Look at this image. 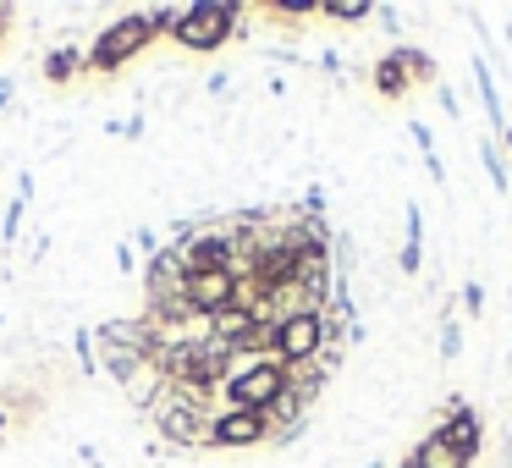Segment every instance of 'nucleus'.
<instances>
[{
	"label": "nucleus",
	"mask_w": 512,
	"mask_h": 468,
	"mask_svg": "<svg viewBox=\"0 0 512 468\" xmlns=\"http://www.w3.org/2000/svg\"><path fill=\"white\" fill-rule=\"evenodd\" d=\"M149 34H155V23H149V17H127V23H116L111 34L94 45V67H122L133 50L149 45Z\"/></svg>",
	"instance_id": "4"
},
{
	"label": "nucleus",
	"mask_w": 512,
	"mask_h": 468,
	"mask_svg": "<svg viewBox=\"0 0 512 468\" xmlns=\"http://www.w3.org/2000/svg\"><path fill=\"white\" fill-rule=\"evenodd\" d=\"M419 265H424V215H419V204H408V210H402V254H397V270H402V276H419Z\"/></svg>",
	"instance_id": "7"
},
{
	"label": "nucleus",
	"mask_w": 512,
	"mask_h": 468,
	"mask_svg": "<svg viewBox=\"0 0 512 468\" xmlns=\"http://www.w3.org/2000/svg\"><path fill=\"white\" fill-rule=\"evenodd\" d=\"M457 353H463V320H457V314H446V325H441V358L452 364Z\"/></svg>",
	"instance_id": "11"
},
{
	"label": "nucleus",
	"mask_w": 512,
	"mask_h": 468,
	"mask_svg": "<svg viewBox=\"0 0 512 468\" xmlns=\"http://www.w3.org/2000/svg\"><path fill=\"white\" fill-rule=\"evenodd\" d=\"M457 309H463L468 320H479V314H485V287H479V281H463V287H457Z\"/></svg>",
	"instance_id": "10"
},
{
	"label": "nucleus",
	"mask_w": 512,
	"mask_h": 468,
	"mask_svg": "<svg viewBox=\"0 0 512 468\" xmlns=\"http://www.w3.org/2000/svg\"><path fill=\"white\" fill-rule=\"evenodd\" d=\"M270 435V419L265 413H221V419L210 424V441L215 446H259Z\"/></svg>",
	"instance_id": "5"
},
{
	"label": "nucleus",
	"mask_w": 512,
	"mask_h": 468,
	"mask_svg": "<svg viewBox=\"0 0 512 468\" xmlns=\"http://www.w3.org/2000/svg\"><path fill=\"white\" fill-rule=\"evenodd\" d=\"M325 342H331V325H325L320 309L309 314H292V320H281L276 331H270V353H276L281 369L292 364H314V358L325 353Z\"/></svg>",
	"instance_id": "1"
},
{
	"label": "nucleus",
	"mask_w": 512,
	"mask_h": 468,
	"mask_svg": "<svg viewBox=\"0 0 512 468\" xmlns=\"http://www.w3.org/2000/svg\"><path fill=\"white\" fill-rule=\"evenodd\" d=\"M402 468H474V457H463L441 430H424V441L402 457Z\"/></svg>",
	"instance_id": "6"
},
{
	"label": "nucleus",
	"mask_w": 512,
	"mask_h": 468,
	"mask_svg": "<svg viewBox=\"0 0 512 468\" xmlns=\"http://www.w3.org/2000/svg\"><path fill=\"white\" fill-rule=\"evenodd\" d=\"M281 391H287V369L281 364H254V369L226 375V397H232L237 413H270Z\"/></svg>",
	"instance_id": "2"
},
{
	"label": "nucleus",
	"mask_w": 512,
	"mask_h": 468,
	"mask_svg": "<svg viewBox=\"0 0 512 468\" xmlns=\"http://www.w3.org/2000/svg\"><path fill=\"white\" fill-rule=\"evenodd\" d=\"M501 149H507V155H512V122L501 127Z\"/></svg>",
	"instance_id": "12"
},
{
	"label": "nucleus",
	"mask_w": 512,
	"mask_h": 468,
	"mask_svg": "<svg viewBox=\"0 0 512 468\" xmlns=\"http://www.w3.org/2000/svg\"><path fill=\"white\" fill-rule=\"evenodd\" d=\"M479 160H485V171H490V188L496 193H512V177H507V166H501V144H479Z\"/></svg>",
	"instance_id": "9"
},
{
	"label": "nucleus",
	"mask_w": 512,
	"mask_h": 468,
	"mask_svg": "<svg viewBox=\"0 0 512 468\" xmlns=\"http://www.w3.org/2000/svg\"><path fill=\"white\" fill-rule=\"evenodd\" d=\"M320 17H325V23H347V28H358V23H375V6H369V0H325Z\"/></svg>",
	"instance_id": "8"
},
{
	"label": "nucleus",
	"mask_w": 512,
	"mask_h": 468,
	"mask_svg": "<svg viewBox=\"0 0 512 468\" xmlns=\"http://www.w3.org/2000/svg\"><path fill=\"white\" fill-rule=\"evenodd\" d=\"M177 23L182 28H171V34H177L188 50H215V45H226V34H232L237 6H188Z\"/></svg>",
	"instance_id": "3"
},
{
	"label": "nucleus",
	"mask_w": 512,
	"mask_h": 468,
	"mask_svg": "<svg viewBox=\"0 0 512 468\" xmlns=\"http://www.w3.org/2000/svg\"><path fill=\"white\" fill-rule=\"evenodd\" d=\"M364 468H386V463H364Z\"/></svg>",
	"instance_id": "13"
}]
</instances>
